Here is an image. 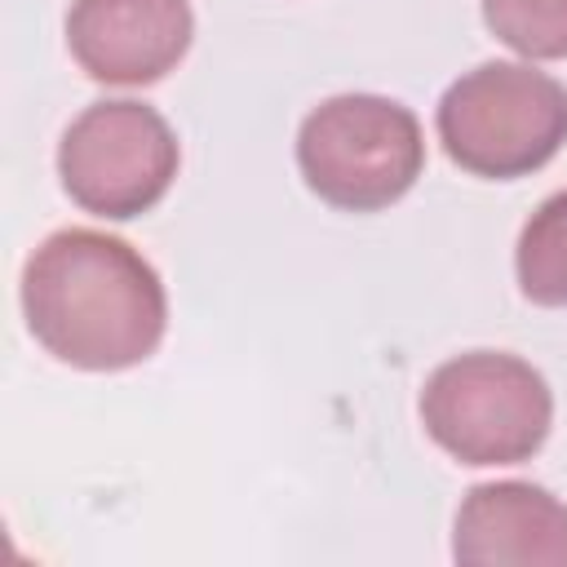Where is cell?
<instances>
[{
    "label": "cell",
    "instance_id": "6da1fadb",
    "mask_svg": "<svg viewBox=\"0 0 567 567\" xmlns=\"http://www.w3.org/2000/svg\"><path fill=\"white\" fill-rule=\"evenodd\" d=\"M22 315L31 337L80 372L146 363L168 328L159 270L120 235L66 226L35 244L22 266Z\"/></svg>",
    "mask_w": 567,
    "mask_h": 567
},
{
    "label": "cell",
    "instance_id": "7a4b0ae2",
    "mask_svg": "<svg viewBox=\"0 0 567 567\" xmlns=\"http://www.w3.org/2000/svg\"><path fill=\"white\" fill-rule=\"evenodd\" d=\"M434 128L461 173L514 182L563 151L567 89L532 62H478L447 84Z\"/></svg>",
    "mask_w": 567,
    "mask_h": 567
},
{
    "label": "cell",
    "instance_id": "3957f363",
    "mask_svg": "<svg viewBox=\"0 0 567 567\" xmlns=\"http://www.w3.org/2000/svg\"><path fill=\"white\" fill-rule=\"evenodd\" d=\"M421 425L461 465H523L549 439L554 390L518 354L470 350L425 377Z\"/></svg>",
    "mask_w": 567,
    "mask_h": 567
},
{
    "label": "cell",
    "instance_id": "277c9868",
    "mask_svg": "<svg viewBox=\"0 0 567 567\" xmlns=\"http://www.w3.org/2000/svg\"><path fill=\"white\" fill-rule=\"evenodd\" d=\"M306 186L341 213H381L425 173V133L412 106L381 93H337L297 128Z\"/></svg>",
    "mask_w": 567,
    "mask_h": 567
},
{
    "label": "cell",
    "instance_id": "5b68a950",
    "mask_svg": "<svg viewBox=\"0 0 567 567\" xmlns=\"http://www.w3.org/2000/svg\"><path fill=\"white\" fill-rule=\"evenodd\" d=\"M182 164L168 120L133 97L84 106L58 142V177L71 204L102 221H133L151 213Z\"/></svg>",
    "mask_w": 567,
    "mask_h": 567
},
{
    "label": "cell",
    "instance_id": "8992f818",
    "mask_svg": "<svg viewBox=\"0 0 567 567\" xmlns=\"http://www.w3.org/2000/svg\"><path fill=\"white\" fill-rule=\"evenodd\" d=\"M190 40V0H71L66 9V49L97 84H155L186 58Z\"/></svg>",
    "mask_w": 567,
    "mask_h": 567
},
{
    "label": "cell",
    "instance_id": "52a82bcc",
    "mask_svg": "<svg viewBox=\"0 0 567 567\" xmlns=\"http://www.w3.org/2000/svg\"><path fill=\"white\" fill-rule=\"evenodd\" d=\"M452 558L470 567H567V505L527 478L478 483L456 509Z\"/></svg>",
    "mask_w": 567,
    "mask_h": 567
},
{
    "label": "cell",
    "instance_id": "ba28073f",
    "mask_svg": "<svg viewBox=\"0 0 567 567\" xmlns=\"http://www.w3.org/2000/svg\"><path fill=\"white\" fill-rule=\"evenodd\" d=\"M518 292L532 306L563 310L567 306V190L540 199V208L523 221L514 248Z\"/></svg>",
    "mask_w": 567,
    "mask_h": 567
},
{
    "label": "cell",
    "instance_id": "9c48e42d",
    "mask_svg": "<svg viewBox=\"0 0 567 567\" xmlns=\"http://www.w3.org/2000/svg\"><path fill=\"white\" fill-rule=\"evenodd\" d=\"M483 22L527 62L567 58V0H483Z\"/></svg>",
    "mask_w": 567,
    "mask_h": 567
}]
</instances>
